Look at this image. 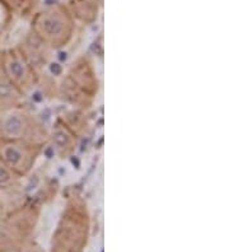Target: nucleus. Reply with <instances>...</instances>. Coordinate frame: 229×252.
<instances>
[{"label":"nucleus","mask_w":229,"mask_h":252,"mask_svg":"<svg viewBox=\"0 0 229 252\" xmlns=\"http://www.w3.org/2000/svg\"><path fill=\"white\" fill-rule=\"evenodd\" d=\"M42 151L41 145L0 139V160L21 179L32 172Z\"/></svg>","instance_id":"obj_3"},{"label":"nucleus","mask_w":229,"mask_h":252,"mask_svg":"<svg viewBox=\"0 0 229 252\" xmlns=\"http://www.w3.org/2000/svg\"><path fill=\"white\" fill-rule=\"evenodd\" d=\"M50 138L52 142H55V148L58 153L63 157H66L73 152L75 147L74 143V135L67 129L66 126H55V129L50 131Z\"/></svg>","instance_id":"obj_6"},{"label":"nucleus","mask_w":229,"mask_h":252,"mask_svg":"<svg viewBox=\"0 0 229 252\" xmlns=\"http://www.w3.org/2000/svg\"><path fill=\"white\" fill-rule=\"evenodd\" d=\"M21 97L22 94L19 91L10 83L0 68V112L17 107Z\"/></svg>","instance_id":"obj_5"},{"label":"nucleus","mask_w":229,"mask_h":252,"mask_svg":"<svg viewBox=\"0 0 229 252\" xmlns=\"http://www.w3.org/2000/svg\"><path fill=\"white\" fill-rule=\"evenodd\" d=\"M33 30L43 43L60 49L64 47L73 36V16L64 5L56 4L37 14Z\"/></svg>","instance_id":"obj_2"},{"label":"nucleus","mask_w":229,"mask_h":252,"mask_svg":"<svg viewBox=\"0 0 229 252\" xmlns=\"http://www.w3.org/2000/svg\"><path fill=\"white\" fill-rule=\"evenodd\" d=\"M71 1H75V3H79V1H83V0H71Z\"/></svg>","instance_id":"obj_8"},{"label":"nucleus","mask_w":229,"mask_h":252,"mask_svg":"<svg viewBox=\"0 0 229 252\" xmlns=\"http://www.w3.org/2000/svg\"><path fill=\"white\" fill-rule=\"evenodd\" d=\"M21 177L0 160V190H9L18 184Z\"/></svg>","instance_id":"obj_7"},{"label":"nucleus","mask_w":229,"mask_h":252,"mask_svg":"<svg viewBox=\"0 0 229 252\" xmlns=\"http://www.w3.org/2000/svg\"><path fill=\"white\" fill-rule=\"evenodd\" d=\"M0 68L22 95L27 94L34 87V74L32 65L18 50H5L0 56Z\"/></svg>","instance_id":"obj_4"},{"label":"nucleus","mask_w":229,"mask_h":252,"mask_svg":"<svg viewBox=\"0 0 229 252\" xmlns=\"http://www.w3.org/2000/svg\"><path fill=\"white\" fill-rule=\"evenodd\" d=\"M0 139L43 147L50 140V130L37 115L17 106L0 112Z\"/></svg>","instance_id":"obj_1"}]
</instances>
